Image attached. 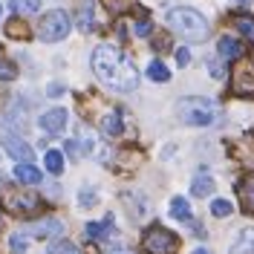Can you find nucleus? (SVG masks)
Returning a JSON list of instances; mask_svg holds the SVG:
<instances>
[{
    "mask_svg": "<svg viewBox=\"0 0 254 254\" xmlns=\"http://www.w3.org/2000/svg\"><path fill=\"white\" fill-rule=\"evenodd\" d=\"M217 55H220V61H240V58H246V49L240 44L237 38H220L217 41Z\"/></svg>",
    "mask_w": 254,
    "mask_h": 254,
    "instance_id": "nucleus-11",
    "label": "nucleus"
},
{
    "mask_svg": "<svg viewBox=\"0 0 254 254\" xmlns=\"http://www.w3.org/2000/svg\"><path fill=\"white\" fill-rule=\"evenodd\" d=\"M66 110L64 107H52V110H47L41 119H38V125H41V130L47 133V136H58V133H64V127H66Z\"/></svg>",
    "mask_w": 254,
    "mask_h": 254,
    "instance_id": "nucleus-7",
    "label": "nucleus"
},
{
    "mask_svg": "<svg viewBox=\"0 0 254 254\" xmlns=\"http://www.w3.org/2000/svg\"><path fill=\"white\" fill-rule=\"evenodd\" d=\"M78 202L84 208H93L95 202H98V193H95L93 188H81V193H78Z\"/></svg>",
    "mask_w": 254,
    "mask_h": 254,
    "instance_id": "nucleus-29",
    "label": "nucleus"
},
{
    "mask_svg": "<svg viewBox=\"0 0 254 254\" xmlns=\"http://www.w3.org/2000/svg\"><path fill=\"white\" fill-rule=\"evenodd\" d=\"M15 179L20 182V185H38L41 179H44V174L32 165V162H17L15 168Z\"/></svg>",
    "mask_w": 254,
    "mask_h": 254,
    "instance_id": "nucleus-13",
    "label": "nucleus"
},
{
    "mask_svg": "<svg viewBox=\"0 0 254 254\" xmlns=\"http://www.w3.org/2000/svg\"><path fill=\"white\" fill-rule=\"evenodd\" d=\"M208 69H211V75L220 81V78H225V69H222V64L220 61H208Z\"/></svg>",
    "mask_w": 254,
    "mask_h": 254,
    "instance_id": "nucleus-35",
    "label": "nucleus"
},
{
    "mask_svg": "<svg viewBox=\"0 0 254 254\" xmlns=\"http://www.w3.org/2000/svg\"><path fill=\"white\" fill-rule=\"evenodd\" d=\"M113 234V217H104L101 222H87V237L90 240H104Z\"/></svg>",
    "mask_w": 254,
    "mask_h": 254,
    "instance_id": "nucleus-17",
    "label": "nucleus"
},
{
    "mask_svg": "<svg viewBox=\"0 0 254 254\" xmlns=\"http://www.w3.org/2000/svg\"><path fill=\"white\" fill-rule=\"evenodd\" d=\"M72 29V20L69 15L64 12V9H52L47 15L41 17V23H38V38L41 41H47V44H55V41H64L66 35Z\"/></svg>",
    "mask_w": 254,
    "mask_h": 254,
    "instance_id": "nucleus-4",
    "label": "nucleus"
},
{
    "mask_svg": "<svg viewBox=\"0 0 254 254\" xmlns=\"http://www.w3.org/2000/svg\"><path fill=\"white\" fill-rule=\"evenodd\" d=\"M231 23H234V29H240V35L249 44H254V15H234Z\"/></svg>",
    "mask_w": 254,
    "mask_h": 254,
    "instance_id": "nucleus-16",
    "label": "nucleus"
},
{
    "mask_svg": "<svg viewBox=\"0 0 254 254\" xmlns=\"http://www.w3.org/2000/svg\"><path fill=\"white\" fill-rule=\"evenodd\" d=\"M231 211H234V208H231L228 199H214V202H211V214H214V217H228Z\"/></svg>",
    "mask_w": 254,
    "mask_h": 254,
    "instance_id": "nucleus-26",
    "label": "nucleus"
},
{
    "mask_svg": "<svg viewBox=\"0 0 254 254\" xmlns=\"http://www.w3.org/2000/svg\"><path fill=\"white\" fill-rule=\"evenodd\" d=\"M231 254H254V228H243L231 243Z\"/></svg>",
    "mask_w": 254,
    "mask_h": 254,
    "instance_id": "nucleus-14",
    "label": "nucleus"
},
{
    "mask_svg": "<svg viewBox=\"0 0 254 254\" xmlns=\"http://www.w3.org/2000/svg\"><path fill=\"white\" fill-rule=\"evenodd\" d=\"M0 17H3V6H0Z\"/></svg>",
    "mask_w": 254,
    "mask_h": 254,
    "instance_id": "nucleus-39",
    "label": "nucleus"
},
{
    "mask_svg": "<svg viewBox=\"0 0 254 254\" xmlns=\"http://www.w3.org/2000/svg\"><path fill=\"white\" fill-rule=\"evenodd\" d=\"M101 3H104V6H107V9H110L113 15H122V12H127V9H130V6H133V3H130V0H101Z\"/></svg>",
    "mask_w": 254,
    "mask_h": 254,
    "instance_id": "nucleus-28",
    "label": "nucleus"
},
{
    "mask_svg": "<svg viewBox=\"0 0 254 254\" xmlns=\"http://www.w3.org/2000/svg\"><path fill=\"white\" fill-rule=\"evenodd\" d=\"M176 64H179V66H188V64H190V49L188 47L176 49Z\"/></svg>",
    "mask_w": 254,
    "mask_h": 254,
    "instance_id": "nucleus-34",
    "label": "nucleus"
},
{
    "mask_svg": "<svg viewBox=\"0 0 254 254\" xmlns=\"http://www.w3.org/2000/svg\"><path fill=\"white\" fill-rule=\"evenodd\" d=\"M64 150H66V156H69V159H81L78 139H69V142H64Z\"/></svg>",
    "mask_w": 254,
    "mask_h": 254,
    "instance_id": "nucleus-32",
    "label": "nucleus"
},
{
    "mask_svg": "<svg viewBox=\"0 0 254 254\" xmlns=\"http://www.w3.org/2000/svg\"><path fill=\"white\" fill-rule=\"evenodd\" d=\"M49 254H84V252H81L75 243H69V240H55L49 246Z\"/></svg>",
    "mask_w": 254,
    "mask_h": 254,
    "instance_id": "nucleus-25",
    "label": "nucleus"
},
{
    "mask_svg": "<svg viewBox=\"0 0 254 254\" xmlns=\"http://www.w3.org/2000/svg\"><path fill=\"white\" fill-rule=\"evenodd\" d=\"M133 35H136V38H147V35H150V20H147V17L136 20V23H133Z\"/></svg>",
    "mask_w": 254,
    "mask_h": 254,
    "instance_id": "nucleus-30",
    "label": "nucleus"
},
{
    "mask_svg": "<svg viewBox=\"0 0 254 254\" xmlns=\"http://www.w3.org/2000/svg\"><path fill=\"white\" fill-rule=\"evenodd\" d=\"M240 3H249V0H240Z\"/></svg>",
    "mask_w": 254,
    "mask_h": 254,
    "instance_id": "nucleus-40",
    "label": "nucleus"
},
{
    "mask_svg": "<svg viewBox=\"0 0 254 254\" xmlns=\"http://www.w3.org/2000/svg\"><path fill=\"white\" fill-rule=\"evenodd\" d=\"M104 254H133V252H130V249H125V246H110Z\"/></svg>",
    "mask_w": 254,
    "mask_h": 254,
    "instance_id": "nucleus-36",
    "label": "nucleus"
},
{
    "mask_svg": "<svg viewBox=\"0 0 254 254\" xmlns=\"http://www.w3.org/2000/svg\"><path fill=\"white\" fill-rule=\"evenodd\" d=\"M98 127H101V133H104L107 139L122 136V130H125V125H122V116H119V113H107V116L98 122Z\"/></svg>",
    "mask_w": 254,
    "mask_h": 254,
    "instance_id": "nucleus-15",
    "label": "nucleus"
},
{
    "mask_svg": "<svg viewBox=\"0 0 254 254\" xmlns=\"http://www.w3.org/2000/svg\"><path fill=\"white\" fill-rule=\"evenodd\" d=\"M179 119L190 127H211L222 119V107L214 98H202V95H188L176 104Z\"/></svg>",
    "mask_w": 254,
    "mask_h": 254,
    "instance_id": "nucleus-3",
    "label": "nucleus"
},
{
    "mask_svg": "<svg viewBox=\"0 0 254 254\" xmlns=\"http://www.w3.org/2000/svg\"><path fill=\"white\" fill-rule=\"evenodd\" d=\"M93 23H95V12H93V3L90 0H84L78 6V26L84 32H90L93 29Z\"/></svg>",
    "mask_w": 254,
    "mask_h": 254,
    "instance_id": "nucleus-20",
    "label": "nucleus"
},
{
    "mask_svg": "<svg viewBox=\"0 0 254 254\" xmlns=\"http://www.w3.org/2000/svg\"><path fill=\"white\" fill-rule=\"evenodd\" d=\"M9 35H12V38H26V26H23L20 20H12V23H9Z\"/></svg>",
    "mask_w": 254,
    "mask_h": 254,
    "instance_id": "nucleus-33",
    "label": "nucleus"
},
{
    "mask_svg": "<svg viewBox=\"0 0 254 254\" xmlns=\"http://www.w3.org/2000/svg\"><path fill=\"white\" fill-rule=\"evenodd\" d=\"M193 254H211L208 249H193Z\"/></svg>",
    "mask_w": 254,
    "mask_h": 254,
    "instance_id": "nucleus-38",
    "label": "nucleus"
},
{
    "mask_svg": "<svg viewBox=\"0 0 254 254\" xmlns=\"http://www.w3.org/2000/svg\"><path fill=\"white\" fill-rule=\"evenodd\" d=\"M17 15H35L41 9V0H9Z\"/></svg>",
    "mask_w": 254,
    "mask_h": 254,
    "instance_id": "nucleus-24",
    "label": "nucleus"
},
{
    "mask_svg": "<svg viewBox=\"0 0 254 254\" xmlns=\"http://www.w3.org/2000/svg\"><path fill=\"white\" fill-rule=\"evenodd\" d=\"M237 196H240V205L246 214H254V174L243 176L237 182Z\"/></svg>",
    "mask_w": 254,
    "mask_h": 254,
    "instance_id": "nucleus-12",
    "label": "nucleus"
},
{
    "mask_svg": "<svg viewBox=\"0 0 254 254\" xmlns=\"http://www.w3.org/2000/svg\"><path fill=\"white\" fill-rule=\"evenodd\" d=\"M9 246H12V252H15V254H23L26 249H29L26 234H20V231H17V234H12V237H9Z\"/></svg>",
    "mask_w": 254,
    "mask_h": 254,
    "instance_id": "nucleus-27",
    "label": "nucleus"
},
{
    "mask_svg": "<svg viewBox=\"0 0 254 254\" xmlns=\"http://www.w3.org/2000/svg\"><path fill=\"white\" fill-rule=\"evenodd\" d=\"M237 69H234V78H231V90L237 95H254V64L249 58H240Z\"/></svg>",
    "mask_w": 254,
    "mask_h": 254,
    "instance_id": "nucleus-6",
    "label": "nucleus"
},
{
    "mask_svg": "<svg viewBox=\"0 0 254 254\" xmlns=\"http://www.w3.org/2000/svg\"><path fill=\"white\" fill-rule=\"evenodd\" d=\"M61 231H64V222L55 220V217H47V220H38V222H32L29 225V234L32 237H41V240L61 237Z\"/></svg>",
    "mask_w": 254,
    "mask_h": 254,
    "instance_id": "nucleus-10",
    "label": "nucleus"
},
{
    "mask_svg": "<svg viewBox=\"0 0 254 254\" xmlns=\"http://www.w3.org/2000/svg\"><path fill=\"white\" fill-rule=\"evenodd\" d=\"M15 75H17L15 64H9V61H3V58H0V78H3V81H12Z\"/></svg>",
    "mask_w": 254,
    "mask_h": 254,
    "instance_id": "nucleus-31",
    "label": "nucleus"
},
{
    "mask_svg": "<svg viewBox=\"0 0 254 254\" xmlns=\"http://www.w3.org/2000/svg\"><path fill=\"white\" fill-rule=\"evenodd\" d=\"M38 208H41V196H35V193H15V196H9V211H15L20 217L38 214Z\"/></svg>",
    "mask_w": 254,
    "mask_h": 254,
    "instance_id": "nucleus-8",
    "label": "nucleus"
},
{
    "mask_svg": "<svg viewBox=\"0 0 254 254\" xmlns=\"http://www.w3.org/2000/svg\"><path fill=\"white\" fill-rule=\"evenodd\" d=\"M0 144H3V147H6V153H9L12 159H17V162H32V156H35L29 144L23 142V139H17V136H3Z\"/></svg>",
    "mask_w": 254,
    "mask_h": 254,
    "instance_id": "nucleus-9",
    "label": "nucleus"
},
{
    "mask_svg": "<svg viewBox=\"0 0 254 254\" xmlns=\"http://www.w3.org/2000/svg\"><path fill=\"white\" fill-rule=\"evenodd\" d=\"M168 26H171L174 35L185 38L188 44H202V41H208V35H211V26H208L205 17L199 15L196 9H185V6L168 12Z\"/></svg>",
    "mask_w": 254,
    "mask_h": 254,
    "instance_id": "nucleus-2",
    "label": "nucleus"
},
{
    "mask_svg": "<svg viewBox=\"0 0 254 254\" xmlns=\"http://www.w3.org/2000/svg\"><path fill=\"white\" fill-rule=\"evenodd\" d=\"M44 165H47V171L52 176H61V171H64V156L58 153V150H47L44 153Z\"/></svg>",
    "mask_w": 254,
    "mask_h": 254,
    "instance_id": "nucleus-22",
    "label": "nucleus"
},
{
    "mask_svg": "<svg viewBox=\"0 0 254 254\" xmlns=\"http://www.w3.org/2000/svg\"><path fill=\"white\" fill-rule=\"evenodd\" d=\"M147 78L156 81V84H165V81H171V72H168V66L156 58V61L147 64Z\"/></svg>",
    "mask_w": 254,
    "mask_h": 254,
    "instance_id": "nucleus-21",
    "label": "nucleus"
},
{
    "mask_svg": "<svg viewBox=\"0 0 254 254\" xmlns=\"http://www.w3.org/2000/svg\"><path fill=\"white\" fill-rule=\"evenodd\" d=\"M61 93H64L61 84H52V87H49V95H61Z\"/></svg>",
    "mask_w": 254,
    "mask_h": 254,
    "instance_id": "nucleus-37",
    "label": "nucleus"
},
{
    "mask_svg": "<svg viewBox=\"0 0 254 254\" xmlns=\"http://www.w3.org/2000/svg\"><path fill=\"white\" fill-rule=\"evenodd\" d=\"M214 179L208 174H199V176H193V182H190V193L193 196H208V193H214Z\"/></svg>",
    "mask_w": 254,
    "mask_h": 254,
    "instance_id": "nucleus-19",
    "label": "nucleus"
},
{
    "mask_svg": "<svg viewBox=\"0 0 254 254\" xmlns=\"http://www.w3.org/2000/svg\"><path fill=\"white\" fill-rule=\"evenodd\" d=\"M125 205L130 208V214H133V217H144V214H147V202H144V196L125 193Z\"/></svg>",
    "mask_w": 254,
    "mask_h": 254,
    "instance_id": "nucleus-23",
    "label": "nucleus"
},
{
    "mask_svg": "<svg viewBox=\"0 0 254 254\" xmlns=\"http://www.w3.org/2000/svg\"><path fill=\"white\" fill-rule=\"evenodd\" d=\"M142 249H144V254H176L179 252V237L171 228L150 225L142 237Z\"/></svg>",
    "mask_w": 254,
    "mask_h": 254,
    "instance_id": "nucleus-5",
    "label": "nucleus"
},
{
    "mask_svg": "<svg viewBox=\"0 0 254 254\" xmlns=\"http://www.w3.org/2000/svg\"><path fill=\"white\" fill-rule=\"evenodd\" d=\"M171 217L174 220H182V222H190V202L185 199V196H174L171 199Z\"/></svg>",
    "mask_w": 254,
    "mask_h": 254,
    "instance_id": "nucleus-18",
    "label": "nucleus"
},
{
    "mask_svg": "<svg viewBox=\"0 0 254 254\" xmlns=\"http://www.w3.org/2000/svg\"><path fill=\"white\" fill-rule=\"evenodd\" d=\"M90 66H93L95 78L101 81L104 87H110V90L130 93V90L139 87V69H136V64L116 47H107V44L95 47L93 58H90Z\"/></svg>",
    "mask_w": 254,
    "mask_h": 254,
    "instance_id": "nucleus-1",
    "label": "nucleus"
}]
</instances>
